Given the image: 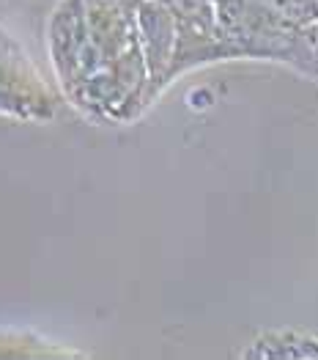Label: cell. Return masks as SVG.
I'll return each instance as SVG.
<instances>
[{"label":"cell","instance_id":"5b68a950","mask_svg":"<svg viewBox=\"0 0 318 360\" xmlns=\"http://www.w3.org/2000/svg\"><path fill=\"white\" fill-rule=\"evenodd\" d=\"M269 3L280 14H286L291 22H296L299 28L318 20V0H269Z\"/></svg>","mask_w":318,"mask_h":360},{"label":"cell","instance_id":"6da1fadb","mask_svg":"<svg viewBox=\"0 0 318 360\" xmlns=\"http://www.w3.org/2000/svg\"><path fill=\"white\" fill-rule=\"evenodd\" d=\"M50 50L72 102L96 119H135L151 96L140 0H63Z\"/></svg>","mask_w":318,"mask_h":360},{"label":"cell","instance_id":"3957f363","mask_svg":"<svg viewBox=\"0 0 318 360\" xmlns=\"http://www.w3.org/2000/svg\"><path fill=\"white\" fill-rule=\"evenodd\" d=\"M241 358H318V335L302 330H272L258 335Z\"/></svg>","mask_w":318,"mask_h":360},{"label":"cell","instance_id":"7a4b0ae2","mask_svg":"<svg viewBox=\"0 0 318 360\" xmlns=\"http://www.w3.org/2000/svg\"><path fill=\"white\" fill-rule=\"evenodd\" d=\"M58 110V96L50 89L28 53L0 28V113L14 119L44 121Z\"/></svg>","mask_w":318,"mask_h":360},{"label":"cell","instance_id":"277c9868","mask_svg":"<svg viewBox=\"0 0 318 360\" xmlns=\"http://www.w3.org/2000/svg\"><path fill=\"white\" fill-rule=\"evenodd\" d=\"M289 63L293 69H299L302 75L318 80V20L310 25H302L296 33V44L291 53Z\"/></svg>","mask_w":318,"mask_h":360}]
</instances>
